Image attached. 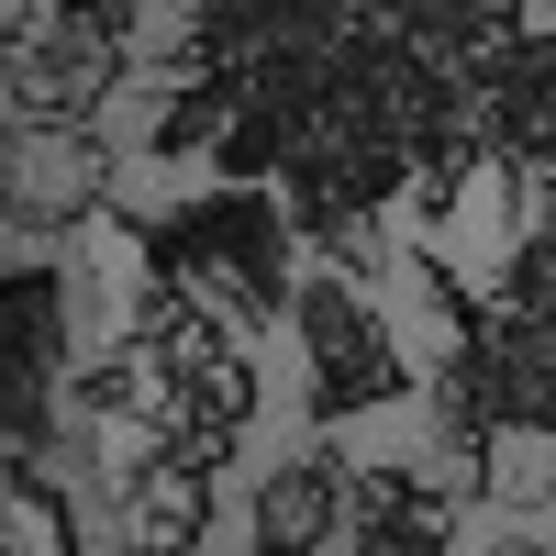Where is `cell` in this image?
Listing matches in <instances>:
<instances>
[{"instance_id":"5b68a950","label":"cell","mask_w":556,"mask_h":556,"mask_svg":"<svg viewBox=\"0 0 556 556\" xmlns=\"http://www.w3.org/2000/svg\"><path fill=\"white\" fill-rule=\"evenodd\" d=\"M468 556H556V545H545V534H534V523H490V534H479V545H468Z\"/></svg>"},{"instance_id":"7a4b0ae2","label":"cell","mask_w":556,"mask_h":556,"mask_svg":"<svg viewBox=\"0 0 556 556\" xmlns=\"http://www.w3.org/2000/svg\"><path fill=\"white\" fill-rule=\"evenodd\" d=\"M290 334H301V412H312V434H345V424H367V412L424 401V367H412L401 323L367 290H345L334 267H301Z\"/></svg>"},{"instance_id":"ba28073f","label":"cell","mask_w":556,"mask_h":556,"mask_svg":"<svg viewBox=\"0 0 556 556\" xmlns=\"http://www.w3.org/2000/svg\"><path fill=\"white\" fill-rule=\"evenodd\" d=\"M0 556H23V545H12V534H0Z\"/></svg>"},{"instance_id":"277c9868","label":"cell","mask_w":556,"mask_h":556,"mask_svg":"<svg viewBox=\"0 0 556 556\" xmlns=\"http://www.w3.org/2000/svg\"><path fill=\"white\" fill-rule=\"evenodd\" d=\"M23 23H45V34H89V45H134V34H146V0H34Z\"/></svg>"},{"instance_id":"3957f363","label":"cell","mask_w":556,"mask_h":556,"mask_svg":"<svg viewBox=\"0 0 556 556\" xmlns=\"http://www.w3.org/2000/svg\"><path fill=\"white\" fill-rule=\"evenodd\" d=\"M468 479L445 456H356L345 490V556H456L468 534Z\"/></svg>"},{"instance_id":"6da1fadb","label":"cell","mask_w":556,"mask_h":556,"mask_svg":"<svg viewBox=\"0 0 556 556\" xmlns=\"http://www.w3.org/2000/svg\"><path fill=\"white\" fill-rule=\"evenodd\" d=\"M101 223L134 245V267L190 278L245 345L290 323V290H301V223H290V201L212 178V190H178V201H156V212H146V201H112Z\"/></svg>"},{"instance_id":"8992f818","label":"cell","mask_w":556,"mask_h":556,"mask_svg":"<svg viewBox=\"0 0 556 556\" xmlns=\"http://www.w3.org/2000/svg\"><path fill=\"white\" fill-rule=\"evenodd\" d=\"M479 23H490V34H523V23H534V0H479Z\"/></svg>"},{"instance_id":"52a82bcc","label":"cell","mask_w":556,"mask_h":556,"mask_svg":"<svg viewBox=\"0 0 556 556\" xmlns=\"http://www.w3.org/2000/svg\"><path fill=\"white\" fill-rule=\"evenodd\" d=\"M534 34H556V0H534Z\"/></svg>"},{"instance_id":"9c48e42d","label":"cell","mask_w":556,"mask_h":556,"mask_svg":"<svg viewBox=\"0 0 556 556\" xmlns=\"http://www.w3.org/2000/svg\"><path fill=\"white\" fill-rule=\"evenodd\" d=\"M0 45H12V23H0Z\"/></svg>"}]
</instances>
